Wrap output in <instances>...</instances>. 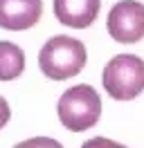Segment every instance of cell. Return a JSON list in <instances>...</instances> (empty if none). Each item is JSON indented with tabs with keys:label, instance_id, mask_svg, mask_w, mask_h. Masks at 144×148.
Here are the masks:
<instances>
[{
	"label": "cell",
	"instance_id": "6da1fadb",
	"mask_svg": "<svg viewBox=\"0 0 144 148\" xmlns=\"http://www.w3.org/2000/svg\"><path fill=\"white\" fill-rule=\"evenodd\" d=\"M86 61H88L86 45L72 36H52L41 47L38 54L41 72L54 81H65L77 76L83 70Z\"/></svg>",
	"mask_w": 144,
	"mask_h": 148
},
{
	"label": "cell",
	"instance_id": "7a4b0ae2",
	"mask_svg": "<svg viewBox=\"0 0 144 148\" xmlns=\"http://www.w3.org/2000/svg\"><path fill=\"white\" fill-rule=\"evenodd\" d=\"M59 119L68 130L81 132L92 128L101 117V97L88 83H79L68 88L56 106Z\"/></svg>",
	"mask_w": 144,
	"mask_h": 148
},
{
	"label": "cell",
	"instance_id": "3957f363",
	"mask_svg": "<svg viewBox=\"0 0 144 148\" xmlns=\"http://www.w3.org/2000/svg\"><path fill=\"white\" fill-rule=\"evenodd\" d=\"M101 83L113 99L131 101L144 90V61L135 54H117L104 67Z\"/></svg>",
	"mask_w": 144,
	"mask_h": 148
},
{
	"label": "cell",
	"instance_id": "277c9868",
	"mask_svg": "<svg viewBox=\"0 0 144 148\" xmlns=\"http://www.w3.org/2000/svg\"><path fill=\"white\" fill-rule=\"evenodd\" d=\"M106 29L117 43H137L144 38V5L137 0H119L108 11Z\"/></svg>",
	"mask_w": 144,
	"mask_h": 148
},
{
	"label": "cell",
	"instance_id": "5b68a950",
	"mask_svg": "<svg viewBox=\"0 0 144 148\" xmlns=\"http://www.w3.org/2000/svg\"><path fill=\"white\" fill-rule=\"evenodd\" d=\"M43 14V0H0V27L25 32L34 27Z\"/></svg>",
	"mask_w": 144,
	"mask_h": 148
},
{
	"label": "cell",
	"instance_id": "8992f818",
	"mask_svg": "<svg viewBox=\"0 0 144 148\" xmlns=\"http://www.w3.org/2000/svg\"><path fill=\"white\" fill-rule=\"evenodd\" d=\"M101 0H54V16L59 23L74 29L90 27L99 16Z\"/></svg>",
	"mask_w": 144,
	"mask_h": 148
},
{
	"label": "cell",
	"instance_id": "52a82bcc",
	"mask_svg": "<svg viewBox=\"0 0 144 148\" xmlns=\"http://www.w3.org/2000/svg\"><path fill=\"white\" fill-rule=\"evenodd\" d=\"M25 70V52L9 40H0V81L18 79Z\"/></svg>",
	"mask_w": 144,
	"mask_h": 148
},
{
	"label": "cell",
	"instance_id": "ba28073f",
	"mask_svg": "<svg viewBox=\"0 0 144 148\" xmlns=\"http://www.w3.org/2000/svg\"><path fill=\"white\" fill-rule=\"evenodd\" d=\"M14 148H63V146L52 137H32V139H25V141L16 144Z\"/></svg>",
	"mask_w": 144,
	"mask_h": 148
},
{
	"label": "cell",
	"instance_id": "9c48e42d",
	"mask_svg": "<svg viewBox=\"0 0 144 148\" xmlns=\"http://www.w3.org/2000/svg\"><path fill=\"white\" fill-rule=\"evenodd\" d=\"M81 148H128L124 144H117L113 139H106V137H92L88 141H83V146Z\"/></svg>",
	"mask_w": 144,
	"mask_h": 148
},
{
	"label": "cell",
	"instance_id": "30bf717a",
	"mask_svg": "<svg viewBox=\"0 0 144 148\" xmlns=\"http://www.w3.org/2000/svg\"><path fill=\"white\" fill-rule=\"evenodd\" d=\"M9 117H11V108H9V103L5 97H0V128H5L7 126Z\"/></svg>",
	"mask_w": 144,
	"mask_h": 148
}]
</instances>
